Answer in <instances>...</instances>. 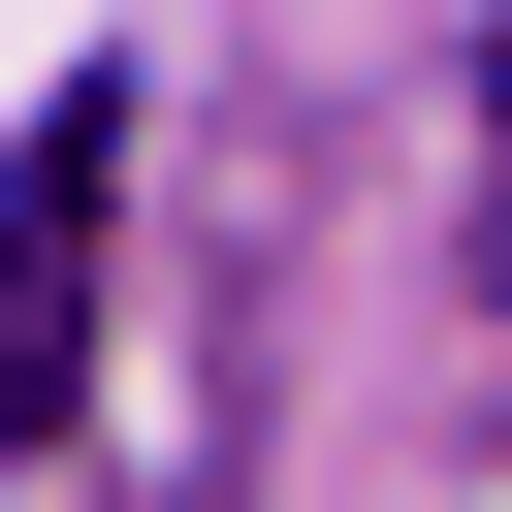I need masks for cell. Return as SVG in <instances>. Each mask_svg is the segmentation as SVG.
<instances>
[{
    "instance_id": "cell-1",
    "label": "cell",
    "mask_w": 512,
    "mask_h": 512,
    "mask_svg": "<svg viewBox=\"0 0 512 512\" xmlns=\"http://www.w3.org/2000/svg\"><path fill=\"white\" fill-rule=\"evenodd\" d=\"M96 256H128V64L0 160V448H96Z\"/></svg>"
},
{
    "instance_id": "cell-2",
    "label": "cell",
    "mask_w": 512,
    "mask_h": 512,
    "mask_svg": "<svg viewBox=\"0 0 512 512\" xmlns=\"http://www.w3.org/2000/svg\"><path fill=\"white\" fill-rule=\"evenodd\" d=\"M480 288H512V32H480Z\"/></svg>"
}]
</instances>
